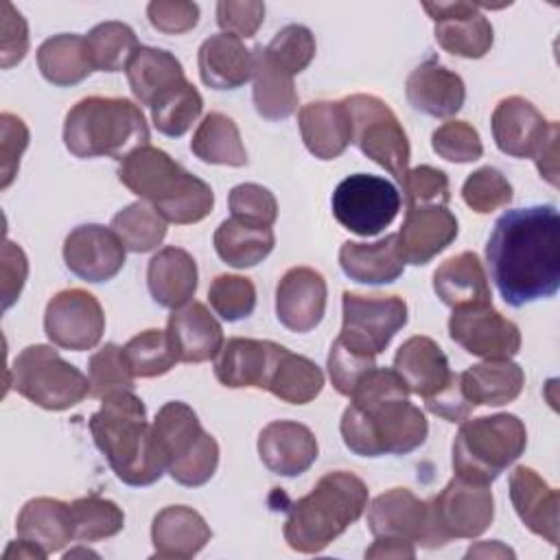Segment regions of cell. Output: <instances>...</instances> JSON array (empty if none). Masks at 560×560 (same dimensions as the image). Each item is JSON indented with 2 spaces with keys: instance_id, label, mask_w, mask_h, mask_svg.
<instances>
[{
  "instance_id": "obj_1",
  "label": "cell",
  "mask_w": 560,
  "mask_h": 560,
  "mask_svg": "<svg viewBox=\"0 0 560 560\" xmlns=\"http://www.w3.org/2000/svg\"><path fill=\"white\" fill-rule=\"evenodd\" d=\"M494 287L505 304L521 308L560 289V219L551 203L501 214L486 245Z\"/></svg>"
},
{
  "instance_id": "obj_12",
  "label": "cell",
  "mask_w": 560,
  "mask_h": 560,
  "mask_svg": "<svg viewBox=\"0 0 560 560\" xmlns=\"http://www.w3.org/2000/svg\"><path fill=\"white\" fill-rule=\"evenodd\" d=\"M339 341L354 352L376 357L407 324V304L398 295H359L343 291Z\"/></svg>"
},
{
  "instance_id": "obj_56",
  "label": "cell",
  "mask_w": 560,
  "mask_h": 560,
  "mask_svg": "<svg viewBox=\"0 0 560 560\" xmlns=\"http://www.w3.org/2000/svg\"><path fill=\"white\" fill-rule=\"evenodd\" d=\"M153 28L166 35H182L192 31L199 22V7L188 0H153L147 7Z\"/></svg>"
},
{
  "instance_id": "obj_32",
  "label": "cell",
  "mask_w": 560,
  "mask_h": 560,
  "mask_svg": "<svg viewBox=\"0 0 560 560\" xmlns=\"http://www.w3.org/2000/svg\"><path fill=\"white\" fill-rule=\"evenodd\" d=\"M433 291L451 308L492 304L488 276L475 252L444 260L433 273Z\"/></svg>"
},
{
  "instance_id": "obj_50",
  "label": "cell",
  "mask_w": 560,
  "mask_h": 560,
  "mask_svg": "<svg viewBox=\"0 0 560 560\" xmlns=\"http://www.w3.org/2000/svg\"><path fill=\"white\" fill-rule=\"evenodd\" d=\"M462 197L464 203L477 214H490L508 206L514 197V190L501 171L492 166H481L466 177L462 186Z\"/></svg>"
},
{
  "instance_id": "obj_22",
  "label": "cell",
  "mask_w": 560,
  "mask_h": 560,
  "mask_svg": "<svg viewBox=\"0 0 560 560\" xmlns=\"http://www.w3.org/2000/svg\"><path fill=\"white\" fill-rule=\"evenodd\" d=\"M258 455L273 475L298 477L315 464L319 446L306 424L273 420L258 435Z\"/></svg>"
},
{
  "instance_id": "obj_45",
  "label": "cell",
  "mask_w": 560,
  "mask_h": 560,
  "mask_svg": "<svg viewBox=\"0 0 560 560\" xmlns=\"http://www.w3.org/2000/svg\"><path fill=\"white\" fill-rule=\"evenodd\" d=\"M74 540L96 542L116 536L125 525L122 510L103 497H81L70 503Z\"/></svg>"
},
{
  "instance_id": "obj_7",
  "label": "cell",
  "mask_w": 560,
  "mask_h": 560,
  "mask_svg": "<svg viewBox=\"0 0 560 560\" xmlns=\"http://www.w3.org/2000/svg\"><path fill=\"white\" fill-rule=\"evenodd\" d=\"M527 446L518 416L494 413L466 420L453 440V470L472 483L490 486Z\"/></svg>"
},
{
  "instance_id": "obj_61",
  "label": "cell",
  "mask_w": 560,
  "mask_h": 560,
  "mask_svg": "<svg viewBox=\"0 0 560 560\" xmlns=\"http://www.w3.org/2000/svg\"><path fill=\"white\" fill-rule=\"evenodd\" d=\"M365 558H416L413 542L400 538L378 536L370 549H365Z\"/></svg>"
},
{
  "instance_id": "obj_21",
  "label": "cell",
  "mask_w": 560,
  "mask_h": 560,
  "mask_svg": "<svg viewBox=\"0 0 560 560\" xmlns=\"http://www.w3.org/2000/svg\"><path fill=\"white\" fill-rule=\"evenodd\" d=\"M284 346L267 339L234 337L228 339L214 357V376L221 385L241 389L258 387L267 389L269 376L282 354Z\"/></svg>"
},
{
  "instance_id": "obj_3",
  "label": "cell",
  "mask_w": 560,
  "mask_h": 560,
  "mask_svg": "<svg viewBox=\"0 0 560 560\" xmlns=\"http://www.w3.org/2000/svg\"><path fill=\"white\" fill-rule=\"evenodd\" d=\"M101 400V409L90 418V433L109 468L127 486L155 483L166 466L144 402L131 389L112 392Z\"/></svg>"
},
{
  "instance_id": "obj_6",
  "label": "cell",
  "mask_w": 560,
  "mask_h": 560,
  "mask_svg": "<svg viewBox=\"0 0 560 560\" xmlns=\"http://www.w3.org/2000/svg\"><path fill=\"white\" fill-rule=\"evenodd\" d=\"M63 144L74 158L122 160L149 144V125L129 98L88 96L66 114Z\"/></svg>"
},
{
  "instance_id": "obj_24",
  "label": "cell",
  "mask_w": 560,
  "mask_h": 560,
  "mask_svg": "<svg viewBox=\"0 0 560 560\" xmlns=\"http://www.w3.org/2000/svg\"><path fill=\"white\" fill-rule=\"evenodd\" d=\"M510 501L521 523L549 545H558V490L534 468L516 466L510 472Z\"/></svg>"
},
{
  "instance_id": "obj_33",
  "label": "cell",
  "mask_w": 560,
  "mask_h": 560,
  "mask_svg": "<svg viewBox=\"0 0 560 560\" xmlns=\"http://www.w3.org/2000/svg\"><path fill=\"white\" fill-rule=\"evenodd\" d=\"M339 265L350 280L363 284H389L405 271L396 234H387L376 243L346 241L339 247Z\"/></svg>"
},
{
  "instance_id": "obj_55",
  "label": "cell",
  "mask_w": 560,
  "mask_h": 560,
  "mask_svg": "<svg viewBox=\"0 0 560 560\" xmlns=\"http://www.w3.org/2000/svg\"><path fill=\"white\" fill-rule=\"evenodd\" d=\"M265 20V4L258 0H223L217 4V24L223 33L234 35L238 39L254 37Z\"/></svg>"
},
{
  "instance_id": "obj_11",
  "label": "cell",
  "mask_w": 560,
  "mask_h": 560,
  "mask_svg": "<svg viewBox=\"0 0 560 560\" xmlns=\"http://www.w3.org/2000/svg\"><path fill=\"white\" fill-rule=\"evenodd\" d=\"M330 206L339 225L359 236H374L398 214L400 192L385 177L357 173L337 184Z\"/></svg>"
},
{
  "instance_id": "obj_4",
  "label": "cell",
  "mask_w": 560,
  "mask_h": 560,
  "mask_svg": "<svg viewBox=\"0 0 560 560\" xmlns=\"http://www.w3.org/2000/svg\"><path fill=\"white\" fill-rule=\"evenodd\" d=\"M118 179L151 203L166 223L190 225L206 219L214 208L212 188L184 171L166 151L151 144L120 160Z\"/></svg>"
},
{
  "instance_id": "obj_9",
  "label": "cell",
  "mask_w": 560,
  "mask_h": 560,
  "mask_svg": "<svg viewBox=\"0 0 560 560\" xmlns=\"http://www.w3.org/2000/svg\"><path fill=\"white\" fill-rule=\"evenodd\" d=\"M13 389L33 405L63 411L90 394V378L63 361L50 346H26L9 368Z\"/></svg>"
},
{
  "instance_id": "obj_20",
  "label": "cell",
  "mask_w": 560,
  "mask_h": 560,
  "mask_svg": "<svg viewBox=\"0 0 560 560\" xmlns=\"http://www.w3.org/2000/svg\"><path fill=\"white\" fill-rule=\"evenodd\" d=\"M326 280L311 267H291L276 287V317L291 332L313 330L326 313Z\"/></svg>"
},
{
  "instance_id": "obj_43",
  "label": "cell",
  "mask_w": 560,
  "mask_h": 560,
  "mask_svg": "<svg viewBox=\"0 0 560 560\" xmlns=\"http://www.w3.org/2000/svg\"><path fill=\"white\" fill-rule=\"evenodd\" d=\"M127 252H153L166 236V221L147 201H133L114 214L109 225Z\"/></svg>"
},
{
  "instance_id": "obj_18",
  "label": "cell",
  "mask_w": 560,
  "mask_h": 560,
  "mask_svg": "<svg viewBox=\"0 0 560 560\" xmlns=\"http://www.w3.org/2000/svg\"><path fill=\"white\" fill-rule=\"evenodd\" d=\"M492 138L510 158H536L558 122L547 120L534 103L523 96H508L492 112Z\"/></svg>"
},
{
  "instance_id": "obj_64",
  "label": "cell",
  "mask_w": 560,
  "mask_h": 560,
  "mask_svg": "<svg viewBox=\"0 0 560 560\" xmlns=\"http://www.w3.org/2000/svg\"><path fill=\"white\" fill-rule=\"evenodd\" d=\"M477 556L514 558V551L508 549V547H503L499 540H483V542H479V545H475V547H470V549L466 551V558H477Z\"/></svg>"
},
{
  "instance_id": "obj_48",
  "label": "cell",
  "mask_w": 560,
  "mask_h": 560,
  "mask_svg": "<svg viewBox=\"0 0 560 560\" xmlns=\"http://www.w3.org/2000/svg\"><path fill=\"white\" fill-rule=\"evenodd\" d=\"M90 396L105 398L118 389H133V372L125 359L122 348L116 343H105L90 357L88 363Z\"/></svg>"
},
{
  "instance_id": "obj_29",
  "label": "cell",
  "mask_w": 560,
  "mask_h": 560,
  "mask_svg": "<svg viewBox=\"0 0 560 560\" xmlns=\"http://www.w3.org/2000/svg\"><path fill=\"white\" fill-rule=\"evenodd\" d=\"M201 81L212 90H236L254 74V48L249 50L243 39L217 33L210 35L197 52Z\"/></svg>"
},
{
  "instance_id": "obj_47",
  "label": "cell",
  "mask_w": 560,
  "mask_h": 560,
  "mask_svg": "<svg viewBox=\"0 0 560 560\" xmlns=\"http://www.w3.org/2000/svg\"><path fill=\"white\" fill-rule=\"evenodd\" d=\"M315 50L313 33L302 24H289L273 35V39L262 48V55L278 70L295 77L311 66Z\"/></svg>"
},
{
  "instance_id": "obj_5",
  "label": "cell",
  "mask_w": 560,
  "mask_h": 560,
  "mask_svg": "<svg viewBox=\"0 0 560 560\" xmlns=\"http://www.w3.org/2000/svg\"><path fill=\"white\" fill-rule=\"evenodd\" d=\"M368 508V486L348 470L326 472L298 499L284 521V540L293 551L319 553L339 538Z\"/></svg>"
},
{
  "instance_id": "obj_62",
  "label": "cell",
  "mask_w": 560,
  "mask_h": 560,
  "mask_svg": "<svg viewBox=\"0 0 560 560\" xmlns=\"http://www.w3.org/2000/svg\"><path fill=\"white\" fill-rule=\"evenodd\" d=\"M534 160L540 177H545L551 186H558V127L551 131L549 140Z\"/></svg>"
},
{
  "instance_id": "obj_14",
  "label": "cell",
  "mask_w": 560,
  "mask_h": 560,
  "mask_svg": "<svg viewBox=\"0 0 560 560\" xmlns=\"http://www.w3.org/2000/svg\"><path fill=\"white\" fill-rule=\"evenodd\" d=\"M46 337L63 350H92L105 332L101 302L83 289H66L50 298L44 313Z\"/></svg>"
},
{
  "instance_id": "obj_2",
  "label": "cell",
  "mask_w": 560,
  "mask_h": 560,
  "mask_svg": "<svg viewBox=\"0 0 560 560\" xmlns=\"http://www.w3.org/2000/svg\"><path fill=\"white\" fill-rule=\"evenodd\" d=\"M339 429L343 444L361 457L407 455L429 433L424 413L409 402V389L394 368H372L357 383Z\"/></svg>"
},
{
  "instance_id": "obj_8",
  "label": "cell",
  "mask_w": 560,
  "mask_h": 560,
  "mask_svg": "<svg viewBox=\"0 0 560 560\" xmlns=\"http://www.w3.org/2000/svg\"><path fill=\"white\" fill-rule=\"evenodd\" d=\"M153 435L166 472L177 483L197 488L208 483L217 472L219 444L186 402H164L153 420Z\"/></svg>"
},
{
  "instance_id": "obj_35",
  "label": "cell",
  "mask_w": 560,
  "mask_h": 560,
  "mask_svg": "<svg viewBox=\"0 0 560 560\" xmlns=\"http://www.w3.org/2000/svg\"><path fill=\"white\" fill-rule=\"evenodd\" d=\"M462 389L472 405L501 407L518 398L525 374L523 368L510 359H486L459 374Z\"/></svg>"
},
{
  "instance_id": "obj_54",
  "label": "cell",
  "mask_w": 560,
  "mask_h": 560,
  "mask_svg": "<svg viewBox=\"0 0 560 560\" xmlns=\"http://www.w3.org/2000/svg\"><path fill=\"white\" fill-rule=\"evenodd\" d=\"M376 357H368L361 352L350 350L348 346H343L339 339L332 341L330 352H328V374H330V383L332 387L341 394L348 396L352 394V389L357 387V383L372 370L376 368Z\"/></svg>"
},
{
  "instance_id": "obj_23",
  "label": "cell",
  "mask_w": 560,
  "mask_h": 560,
  "mask_svg": "<svg viewBox=\"0 0 560 560\" xmlns=\"http://www.w3.org/2000/svg\"><path fill=\"white\" fill-rule=\"evenodd\" d=\"M396 236L405 262L427 265L457 238V219L446 206L409 208Z\"/></svg>"
},
{
  "instance_id": "obj_16",
  "label": "cell",
  "mask_w": 560,
  "mask_h": 560,
  "mask_svg": "<svg viewBox=\"0 0 560 560\" xmlns=\"http://www.w3.org/2000/svg\"><path fill=\"white\" fill-rule=\"evenodd\" d=\"M448 335L468 354L481 359H512L521 350L518 326L492 308V304L453 308Z\"/></svg>"
},
{
  "instance_id": "obj_53",
  "label": "cell",
  "mask_w": 560,
  "mask_h": 560,
  "mask_svg": "<svg viewBox=\"0 0 560 560\" xmlns=\"http://www.w3.org/2000/svg\"><path fill=\"white\" fill-rule=\"evenodd\" d=\"M400 186L407 210L418 206H446L451 199L446 173L429 164L409 168Z\"/></svg>"
},
{
  "instance_id": "obj_25",
  "label": "cell",
  "mask_w": 560,
  "mask_h": 560,
  "mask_svg": "<svg viewBox=\"0 0 560 560\" xmlns=\"http://www.w3.org/2000/svg\"><path fill=\"white\" fill-rule=\"evenodd\" d=\"M166 332L177 361L203 363L219 354L223 346V328L201 302H188L171 313Z\"/></svg>"
},
{
  "instance_id": "obj_49",
  "label": "cell",
  "mask_w": 560,
  "mask_h": 560,
  "mask_svg": "<svg viewBox=\"0 0 560 560\" xmlns=\"http://www.w3.org/2000/svg\"><path fill=\"white\" fill-rule=\"evenodd\" d=\"M208 300L212 311L225 322H238L254 313L256 287L245 276L223 273L210 282Z\"/></svg>"
},
{
  "instance_id": "obj_26",
  "label": "cell",
  "mask_w": 560,
  "mask_h": 560,
  "mask_svg": "<svg viewBox=\"0 0 560 560\" xmlns=\"http://www.w3.org/2000/svg\"><path fill=\"white\" fill-rule=\"evenodd\" d=\"M405 94L413 109L433 118H448L462 109L466 85L457 72L438 61H424L407 77Z\"/></svg>"
},
{
  "instance_id": "obj_60",
  "label": "cell",
  "mask_w": 560,
  "mask_h": 560,
  "mask_svg": "<svg viewBox=\"0 0 560 560\" xmlns=\"http://www.w3.org/2000/svg\"><path fill=\"white\" fill-rule=\"evenodd\" d=\"M28 276V260L20 245L4 241L2 245V308L7 311L22 293Z\"/></svg>"
},
{
  "instance_id": "obj_15",
  "label": "cell",
  "mask_w": 560,
  "mask_h": 560,
  "mask_svg": "<svg viewBox=\"0 0 560 560\" xmlns=\"http://www.w3.org/2000/svg\"><path fill=\"white\" fill-rule=\"evenodd\" d=\"M429 505L444 542L451 538H477L494 518L490 486L472 483L462 477H453Z\"/></svg>"
},
{
  "instance_id": "obj_63",
  "label": "cell",
  "mask_w": 560,
  "mask_h": 560,
  "mask_svg": "<svg viewBox=\"0 0 560 560\" xmlns=\"http://www.w3.org/2000/svg\"><path fill=\"white\" fill-rule=\"evenodd\" d=\"M48 553L46 551H42L39 547H35L33 542H28V540H15V542H11L9 547H7V551H4V560H11V558H26V560H42V558H46Z\"/></svg>"
},
{
  "instance_id": "obj_13",
  "label": "cell",
  "mask_w": 560,
  "mask_h": 560,
  "mask_svg": "<svg viewBox=\"0 0 560 560\" xmlns=\"http://www.w3.org/2000/svg\"><path fill=\"white\" fill-rule=\"evenodd\" d=\"M368 527L374 538H400L429 549L446 545L435 527L431 505L407 488H392L378 494L368 508Z\"/></svg>"
},
{
  "instance_id": "obj_57",
  "label": "cell",
  "mask_w": 560,
  "mask_h": 560,
  "mask_svg": "<svg viewBox=\"0 0 560 560\" xmlns=\"http://www.w3.org/2000/svg\"><path fill=\"white\" fill-rule=\"evenodd\" d=\"M0 131H2V140H0L2 182H0V188H7L18 173L20 158H22L24 149L28 147V127L24 125L22 118L4 112L0 116Z\"/></svg>"
},
{
  "instance_id": "obj_34",
  "label": "cell",
  "mask_w": 560,
  "mask_h": 560,
  "mask_svg": "<svg viewBox=\"0 0 560 560\" xmlns=\"http://www.w3.org/2000/svg\"><path fill=\"white\" fill-rule=\"evenodd\" d=\"M15 529L18 538L33 542L48 556L61 551L74 538L70 503L50 497L31 499L20 510Z\"/></svg>"
},
{
  "instance_id": "obj_59",
  "label": "cell",
  "mask_w": 560,
  "mask_h": 560,
  "mask_svg": "<svg viewBox=\"0 0 560 560\" xmlns=\"http://www.w3.org/2000/svg\"><path fill=\"white\" fill-rule=\"evenodd\" d=\"M424 405L431 413L444 418L446 422H464V420H468L470 411L475 409V405L466 398V394L462 389L459 374H453L451 381L435 396L424 400Z\"/></svg>"
},
{
  "instance_id": "obj_36",
  "label": "cell",
  "mask_w": 560,
  "mask_h": 560,
  "mask_svg": "<svg viewBox=\"0 0 560 560\" xmlns=\"http://www.w3.org/2000/svg\"><path fill=\"white\" fill-rule=\"evenodd\" d=\"M125 72L136 101L147 107H151L160 94L186 79L175 55L151 46H140Z\"/></svg>"
},
{
  "instance_id": "obj_44",
  "label": "cell",
  "mask_w": 560,
  "mask_h": 560,
  "mask_svg": "<svg viewBox=\"0 0 560 560\" xmlns=\"http://www.w3.org/2000/svg\"><path fill=\"white\" fill-rule=\"evenodd\" d=\"M203 109V98L197 92V88L190 81H182L160 94L155 103L151 105V120L153 127L168 136V138H179L184 136L190 125L199 118Z\"/></svg>"
},
{
  "instance_id": "obj_27",
  "label": "cell",
  "mask_w": 560,
  "mask_h": 560,
  "mask_svg": "<svg viewBox=\"0 0 560 560\" xmlns=\"http://www.w3.org/2000/svg\"><path fill=\"white\" fill-rule=\"evenodd\" d=\"M306 149L319 160L339 158L352 142V120L343 101H313L298 114Z\"/></svg>"
},
{
  "instance_id": "obj_46",
  "label": "cell",
  "mask_w": 560,
  "mask_h": 560,
  "mask_svg": "<svg viewBox=\"0 0 560 560\" xmlns=\"http://www.w3.org/2000/svg\"><path fill=\"white\" fill-rule=\"evenodd\" d=\"M125 359L138 378H153L171 372L177 363V357L173 352L171 339L166 330L149 328L136 337H131L122 346Z\"/></svg>"
},
{
  "instance_id": "obj_30",
  "label": "cell",
  "mask_w": 560,
  "mask_h": 560,
  "mask_svg": "<svg viewBox=\"0 0 560 560\" xmlns=\"http://www.w3.org/2000/svg\"><path fill=\"white\" fill-rule=\"evenodd\" d=\"M210 536L206 518L188 505H166L151 525V542L158 558H192L210 542Z\"/></svg>"
},
{
  "instance_id": "obj_39",
  "label": "cell",
  "mask_w": 560,
  "mask_h": 560,
  "mask_svg": "<svg viewBox=\"0 0 560 560\" xmlns=\"http://www.w3.org/2000/svg\"><path fill=\"white\" fill-rule=\"evenodd\" d=\"M190 151L206 164H247V151L241 140V131L236 122L221 112H210L203 116L197 131L192 133Z\"/></svg>"
},
{
  "instance_id": "obj_31",
  "label": "cell",
  "mask_w": 560,
  "mask_h": 560,
  "mask_svg": "<svg viewBox=\"0 0 560 560\" xmlns=\"http://www.w3.org/2000/svg\"><path fill=\"white\" fill-rule=\"evenodd\" d=\"M197 278V262L182 247H162L147 267V287L153 302L173 311L192 300Z\"/></svg>"
},
{
  "instance_id": "obj_19",
  "label": "cell",
  "mask_w": 560,
  "mask_h": 560,
  "mask_svg": "<svg viewBox=\"0 0 560 560\" xmlns=\"http://www.w3.org/2000/svg\"><path fill=\"white\" fill-rule=\"evenodd\" d=\"M125 245L112 228L79 225L63 243L66 267L85 282H107L125 265Z\"/></svg>"
},
{
  "instance_id": "obj_40",
  "label": "cell",
  "mask_w": 560,
  "mask_h": 560,
  "mask_svg": "<svg viewBox=\"0 0 560 560\" xmlns=\"http://www.w3.org/2000/svg\"><path fill=\"white\" fill-rule=\"evenodd\" d=\"M254 107L267 120L289 118L298 109V92L293 77L278 70L262 55V46L254 48Z\"/></svg>"
},
{
  "instance_id": "obj_41",
  "label": "cell",
  "mask_w": 560,
  "mask_h": 560,
  "mask_svg": "<svg viewBox=\"0 0 560 560\" xmlns=\"http://www.w3.org/2000/svg\"><path fill=\"white\" fill-rule=\"evenodd\" d=\"M324 387V372L306 357L282 350L269 376L267 392L289 405H306L319 396Z\"/></svg>"
},
{
  "instance_id": "obj_17",
  "label": "cell",
  "mask_w": 560,
  "mask_h": 560,
  "mask_svg": "<svg viewBox=\"0 0 560 560\" xmlns=\"http://www.w3.org/2000/svg\"><path fill=\"white\" fill-rule=\"evenodd\" d=\"M422 9L435 22V42L451 55L481 59L490 52L494 31L490 20L472 2H424Z\"/></svg>"
},
{
  "instance_id": "obj_52",
  "label": "cell",
  "mask_w": 560,
  "mask_h": 560,
  "mask_svg": "<svg viewBox=\"0 0 560 560\" xmlns=\"http://www.w3.org/2000/svg\"><path fill=\"white\" fill-rule=\"evenodd\" d=\"M228 206H230L232 219L249 225L271 228L278 219V201L273 192L260 184L234 186L228 195Z\"/></svg>"
},
{
  "instance_id": "obj_38",
  "label": "cell",
  "mask_w": 560,
  "mask_h": 560,
  "mask_svg": "<svg viewBox=\"0 0 560 560\" xmlns=\"http://www.w3.org/2000/svg\"><path fill=\"white\" fill-rule=\"evenodd\" d=\"M276 245L271 228L249 225L236 219H225L214 232V249L223 262L234 269H247L262 262Z\"/></svg>"
},
{
  "instance_id": "obj_51",
  "label": "cell",
  "mask_w": 560,
  "mask_h": 560,
  "mask_svg": "<svg viewBox=\"0 0 560 560\" xmlns=\"http://www.w3.org/2000/svg\"><path fill=\"white\" fill-rule=\"evenodd\" d=\"M431 147L442 160L455 164L475 162L483 153L479 131L466 120H448L440 125L431 136Z\"/></svg>"
},
{
  "instance_id": "obj_28",
  "label": "cell",
  "mask_w": 560,
  "mask_h": 560,
  "mask_svg": "<svg viewBox=\"0 0 560 560\" xmlns=\"http://www.w3.org/2000/svg\"><path fill=\"white\" fill-rule=\"evenodd\" d=\"M394 372L402 378L409 394H418L424 400L435 396L453 376L444 350L424 335L402 341L394 357Z\"/></svg>"
},
{
  "instance_id": "obj_58",
  "label": "cell",
  "mask_w": 560,
  "mask_h": 560,
  "mask_svg": "<svg viewBox=\"0 0 560 560\" xmlns=\"http://www.w3.org/2000/svg\"><path fill=\"white\" fill-rule=\"evenodd\" d=\"M28 50L26 20L13 9L11 2H2V50L0 66L7 70L24 59Z\"/></svg>"
},
{
  "instance_id": "obj_10",
  "label": "cell",
  "mask_w": 560,
  "mask_h": 560,
  "mask_svg": "<svg viewBox=\"0 0 560 560\" xmlns=\"http://www.w3.org/2000/svg\"><path fill=\"white\" fill-rule=\"evenodd\" d=\"M352 120V142L372 162L402 184L409 171V138L392 107L372 94H352L343 98Z\"/></svg>"
},
{
  "instance_id": "obj_42",
  "label": "cell",
  "mask_w": 560,
  "mask_h": 560,
  "mask_svg": "<svg viewBox=\"0 0 560 560\" xmlns=\"http://www.w3.org/2000/svg\"><path fill=\"white\" fill-rule=\"evenodd\" d=\"M88 52L94 70L118 72L127 70L140 44L133 28L125 22H101L85 35Z\"/></svg>"
},
{
  "instance_id": "obj_37",
  "label": "cell",
  "mask_w": 560,
  "mask_h": 560,
  "mask_svg": "<svg viewBox=\"0 0 560 560\" xmlns=\"http://www.w3.org/2000/svg\"><path fill=\"white\" fill-rule=\"evenodd\" d=\"M37 68L48 83L59 88L77 85L94 72L85 37L74 33L48 37L37 48Z\"/></svg>"
}]
</instances>
